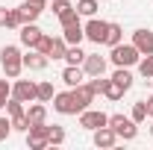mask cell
Instances as JSON below:
<instances>
[{"label": "cell", "instance_id": "obj_1", "mask_svg": "<svg viewBox=\"0 0 153 150\" xmlns=\"http://www.w3.org/2000/svg\"><path fill=\"white\" fill-rule=\"evenodd\" d=\"M0 65H3V74L9 76V79H18L21 76V71H24V56H21V50L15 44H6L0 50Z\"/></svg>", "mask_w": 153, "mask_h": 150}, {"label": "cell", "instance_id": "obj_2", "mask_svg": "<svg viewBox=\"0 0 153 150\" xmlns=\"http://www.w3.org/2000/svg\"><path fill=\"white\" fill-rule=\"evenodd\" d=\"M112 53H109V59H112L115 68H133V65H138V59H141V53L135 50V44H115V47H109Z\"/></svg>", "mask_w": 153, "mask_h": 150}, {"label": "cell", "instance_id": "obj_3", "mask_svg": "<svg viewBox=\"0 0 153 150\" xmlns=\"http://www.w3.org/2000/svg\"><path fill=\"white\" fill-rule=\"evenodd\" d=\"M109 127L118 132V138H124V141H133L135 135H138V124H135L133 118H124V115H109Z\"/></svg>", "mask_w": 153, "mask_h": 150}, {"label": "cell", "instance_id": "obj_4", "mask_svg": "<svg viewBox=\"0 0 153 150\" xmlns=\"http://www.w3.org/2000/svg\"><path fill=\"white\" fill-rule=\"evenodd\" d=\"M27 144H30V150L50 147V141H47V121H44V124H30V130H27Z\"/></svg>", "mask_w": 153, "mask_h": 150}, {"label": "cell", "instance_id": "obj_5", "mask_svg": "<svg viewBox=\"0 0 153 150\" xmlns=\"http://www.w3.org/2000/svg\"><path fill=\"white\" fill-rule=\"evenodd\" d=\"M106 124H109V115L106 112H97V109H82V112H79V127H82V130L94 132L97 127H106Z\"/></svg>", "mask_w": 153, "mask_h": 150}, {"label": "cell", "instance_id": "obj_6", "mask_svg": "<svg viewBox=\"0 0 153 150\" xmlns=\"http://www.w3.org/2000/svg\"><path fill=\"white\" fill-rule=\"evenodd\" d=\"M71 94H74L76 115L82 112V109H88V103H94V91H91V85H88V82H79V85H74V88H71Z\"/></svg>", "mask_w": 153, "mask_h": 150}, {"label": "cell", "instance_id": "obj_7", "mask_svg": "<svg viewBox=\"0 0 153 150\" xmlns=\"http://www.w3.org/2000/svg\"><path fill=\"white\" fill-rule=\"evenodd\" d=\"M36 91H38V82H33V79H18L12 85V97H18L21 103H33Z\"/></svg>", "mask_w": 153, "mask_h": 150}, {"label": "cell", "instance_id": "obj_8", "mask_svg": "<svg viewBox=\"0 0 153 150\" xmlns=\"http://www.w3.org/2000/svg\"><path fill=\"white\" fill-rule=\"evenodd\" d=\"M82 30H85V38H88V41H94V44H103L109 24H106V21H100V18L94 15V18H88V24H85Z\"/></svg>", "mask_w": 153, "mask_h": 150}, {"label": "cell", "instance_id": "obj_9", "mask_svg": "<svg viewBox=\"0 0 153 150\" xmlns=\"http://www.w3.org/2000/svg\"><path fill=\"white\" fill-rule=\"evenodd\" d=\"M82 71H85V76H100V74H106V59L100 56V53H85Z\"/></svg>", "mask_w": 153, "mask_h": 150}, {"label": "cell", "instance_id": "obj_10", "mask_svg": "<svg viewBox=\"0 0 153 150\" xmlns=\"http://www.w3.org/2000/svg\"><path fill=\"white\" fill-rule=\"evenodd\" d=\"M53 109H56L59 115H76L74 94H71V91H59V94H53Z\"/></svg>", "mask_w": 153, "mask_h": 150}, {"label": "cell", "instance_id": "obj_11", "mask_svg": "<svg viewBox=\"0 0 153 150\" xmlns=\"http://www.w3.org/2000/svg\"><path fill=\"white\" fill-rule=\"evenodd\" d=\"M115 144H118V132H115L109 124L94 130V147H103V150H106V147H115Z\"/></svg>", "mask_w": 153, "mask_h": 150}, {"label": "cell", "instance_id": "obj_12", "mask_svg": "<svg viewBox=\"0 0 153 150\" xmlns=\"http://www.w3.org/2000/svg\"><path fill=\"white\" fill-rule=\"evenodd\" d=\"M133 44H135V50H138L141 56L153 53V33L150 30H135L133 33Z\"/></svg>", "mask_w": 153, "mask_h": 150}, {"label": "cell", "instance_id": "obj_13", "mask_svg": "<svg viewBox=\"0 0 153 150\" xmlns=\"http://www.w3.org/2000/svg\"><path fill=\"white\" fill-rule=\"evenodd\" d=\"M41 36H44V30H41V27H36V21L21 27V44H24V47H36Z\"/></svg>", "mask_w": 153, "mask_h": 150}, {"label": "cell", "instance_id": "obj_14", "mask_svg": "<svg viewBox=\"0 0 153 150\" xmlns=\"http://www.w3.org/2000/svg\"><path fill=\"white\" fill-rule=\"evenodd\" d=\"M47 62H50V56L38 53L36 47H30V53L24 56V68H30V71H44V68H47Z\"/></svg>", "mask_w": 153, "mask_h": 150}, {"label": "cell", "instance_id": "obj_15", "mask_svg": "<svg viewBox=\"0 0 153 150\" xmlns=\"http://www.w3.org/2000/svg\"><path fill=\"white\" fill-rule=\"evenodd\" d=\"M85 79V71H82V65H68L65 71H62V82L68 85V88H74Z\"/></svg>", "mask_w": 153, "mask_h": 150}, {"label": "cell", "instance_id": "obj_16", "mask_svg": "<svg viewBox=\"0 0 153 150\" xmlns=\"http://www.w3.org/2000/svg\"><path fill=\"white\" fill-rule=\"evenodd\" d=\"M62 38H65L68 44H79V41L85 38V30H82V24H79V21H74V24L62 27Z\"/></svg>", "mask_w": 153, "mask_h": 150}, {"label": "cell", "instance_id": "obj_17", "mask_svg": "<svg viewBox=\"0 0 153 150\" xmlns=\"http://www.w3.org/2000/svg\"><path fill=\"white\" fill-rule=\"evenodd\" d=\"M18 9H21V18H24V24H33V21H36L38 15L44 12V9H41L38 3H33V0H24Z\"/></svg>", "mask_w": 153, "mask_h": 150}, {"label": "cell", "instance_id": "obj_18", "mask_svg": "<svg viewBox=\"0 0 153 150\" xmlns=\"http://www.w3.org/2000/svg\"><path fill=\"white\" fill-rule=\"evenodd\" d=\"M27 118H30V124H44V121H47V106H44V103H41V100H33V103H30V109H27Z\"/></svg>", "mask_w": 153, "mask_h": 150}, {"label": "cell", "instance_id": "obj_19", "mask_svg": "<svg viewBox=\"0 0 153 150\" xmlns=\"http://www.w3.org/2000/svg\"><path fill=\"white\" fill-rule=\"evenodd\" d=\"M121 38H124V30H121V24H109L103 44H106V47H115V44H121Z\"/></svg>", "mask_w": 153, "mask_h": 150}, {"label": "cell", "instance_id": "obj_20", "mask_svg": "<svg viewBox=\"0 0 153 150\" xmlns=\"http://www.w3.org/2000/svg\"><path fill=\"white\" fill-rule=\"evenodd\" d=\"M65 62H68V65H82V62H85V53L79 50V44H68V50H65Z\"/></svg>", "mask_w": 153, "mask_h": 150}, {"label": "cell", "instance_id": "obj_21", "mask_svg": "<svg viewBox=\"0 0 153 150\" xmlns=\"http://www.w3.org/2000/svg\"><path fill=\"white\" fill-rule=\"evenodd\" d=\"M124 91H127V88H124L121 82H115V79H109V82H106V88H103V94H106L112 103H115V100H121V97H124Z\"/></svg>", "mask_w": 153, "mask_h": 150}, {"label": "cell", "instance_id": "obj_22", "mask_svg": "<svg viewBox=\"0 0 153 150\" xmlns=\"http://www.w3.org/2000/svg\"><path fill=\"white\" fill-rule=\"evenodd\" d=\"M112 79H115V82H121V85H124L127 91L133 88V74H130V68H115Z\"/></svg>", "mask_w": 153, "mask_h": 150}, {"label": "cell", "instance_id": "obj_23", "mask_svg": "<svg viewBox=\"0 0 153 150\" xmlns=\"http://www.w3.org/2000/svg\"><path fill=\"white\" fill-rule=\"evenodd\" d=\"M97 9H100V6H97V0H79V3H76V12H79V15H85V18H94Z\"/></svg>", "mask_w": 153, "mask_h": 150}, {"label": "cell", "instance_id": "obj_24", "mask_svg": "<svg viewBox=\"0 0 153 150\" xmlns=\"http://www.w3.org/2000/svg\"><path fill=\"white\" fill-rule=\"evenodd\" d=\"M53 82H38V91H36V100H41V103H50L53 100Z\"/></svg>", "mask_w": 153, "mask_h": 150}, {"label": "cell", "instance_id": "obj_25", "mask_svg": "<svg viewBox=\"0 0 153 150\" xmlns=\"http://www.w3.org/2000/svg\"><path fill=\"white\" fill-rule=\"evenodd\" d=\"M130 118H133L135 124H144V121H147V103H144V100L133 103V112H130Z\"/></svg>", "mask_w": 153, "mask_h": 150}, {"label": "cell", "instance_id": "obj_26", "mask_svg": "<svg viewBox=\"0 0 153 150\" xmlns=\"http://www.w3.org/2000/svg\"><path fill=\"white\" fill-rule=\"evenodd\" d=\"M138 74L144 76V79H150V76H153V53H147V56L138 59Z\"/></svg>", "mask_w": 153, "mask_h": 150}, {"label": "cell", "instance_id": "obj_27", "mask_svg": "<svg viewBox=\"0 0 153 150\" xmlns=\"http://www.w3.org/2000/svg\"><path fill=\"white\" fill-rule=\"evenodd\" d=\"M3 109H6V115H9V118H18V115H24V103H21L18 97H9Z\"/></svg>", "mask_w": 153, "mask_h": 150}, {"label": "cell", "instance_id": "obj_28", "mask_svg": "<svg viewBox=\"0 0 153 150\" xmlns=\"http://www.w3.org/2000/svg\"><path fill=\"white\" fill-rule=\"evenodd\" d=\"M65 50H68V41H65V38H53V44H50V59H65Z\"/></svg>", "mask_w": 153, "mask_h": 150}, {"label": "cell", "instance_id": "obj_29", "mask_svg": "<svg viewBox=\"0 0 153 150\" xmlns=\"http://www.w3.org/2000/svg\"><path fill=\"white\" fill-rule=\"evenodd\" d=\"M47 141H50L53 147H56V144H62V141H65V130H62V127H56V124H53V127H47Z\"/></svg>", "mask_w": 153, "mask_h": 150}, {"label": "cell", "instance_id": "obj_30", "mask_svg": "<svg viewBox=\"0 0 153 150\" xmlns=\"http://www.w3.org/2000/svg\"><path fill=\"white\" fill-rule=\"evenodd\" d=\"M56 18H59V24H62V27H68V24H74V21H79V12H76V6H71V9L59 12Z\"/></svg>", "mask_w": 153, "mask_h": 150}, {"label": "cell", "instance_id": "obj_31", "mask_svg": "<svg viewBox=\"0 0 153 150\" xmlns=\"http://www.w3.org/2000/svg\"><path fill=\"white\" fill-rule=\"evenodd\" d=\"M6 27H9V30H21V27H24V18H21V9H9V18H6Z\"/></svg>", "mask_w": 153, "mask_h": 150}, {"label": "cell", "instance_id": "obj_32", "mask_svg": "<svg viewBox=\"0 0 153 150\" xmlns=\"http://www.w3.org/2000/svg\"><path fill=\"white\" fill-rule=\"evenodd\" d=\"M106 82H109V79H106L103 74H100V76H91V79H88V85H91V91H94V94H103Z\"/></svg>", "mask_w": 153, "mask_h": 150}, {"label": "cell", "instance_id": "obj_33", "mask_svg": "<svg viewBox=\"0 0 153 150\" xmlns=\"http://www.w3.org/2000/svg\"><path fill=\"white\" fill-rule=\"evenodd\" d=\"M12 130H18V132H27V130H30V118H27V112L18 115V118H12Z\"/></svg>", "mask_w": 153, "mask_h": 150}, {"label": "cell", "instance_id": "obj_34", "mask_svg": "<svg viewBox=\"0 0 153 150\" xmlns=\"http://www.w3.org/2000/svg\"><path fill=\"white\" fill-rule=\"evenodd\" d=\"M9 97H12V85H9V79H0V109L6 106Z\"/></svg>", "mask_w": 153, "mask_h": 150}, {"label": "cell", "instance_id": "obj_35", "mask_svg": "<svg viewBox=\"0 0 153 150\" xmlns=\"http://www.w3.org/2000/svg\"><path fill=\"white\" fill-rule=\"evenodd\" d=\"M50 44H53V38H50V36H41V38H38V44H36V50H38V53H44V56H50Z\"/></svg>", "mask_w": 153, "mask_h": 150}, {"label": "cell", "instance_id": "obj_36", "mask_svg": "<svg viewBox=\"0 0 153 150\" xmlns=\"http://www.w3.org/2000/svg\"><path fill=\"white\" fill-rule=\"evenodd\" d=\"M9 132H12V118H0V141L9 138Z\"/></svg>", "mask_w": 153, "mask_h": 150}, {"label": "cell", "instance_id": "obj_37", "mask_svg": "<svg viewBox=\"0 0 153 150\" xmlns=\"http://www.w3.org/2000/svg\"><path fill=\"white\" fill-rule=\"evenodd\" d=\"M6 18H9V9H6V6H0V27H6Z\"/></svg>", "mask_w": 153, "mask_h": 150}, {"label": "cell", "instance_id": "obj_38", "mask_svg": "<svg viewBox=\"0 0 153 150\" xmlns=\"http://www.w3.org/2000/svg\"><path fill=\"white\" fill-rule=\"evenodd\" d=\"M144 103H147V118H153V97H150V100H144Z\"/></svg>", "mask_w": 153, "mask_h": 150}, {"label": "cell", "instance_id": "obj_39", "mask_svg": "<svg viewBox=\"0 0 153 150\" xmlns=\"http://www.w3.org/2000/svg\"><path fill=\"white\" fill-rule=\"evenodd\" d=\"M33 3H38V6H41V9H44V6H47V0H33Z\"/></svg>", "mask_w": 153, "mask_h": 150}, {"label": "cell", "instance_id": "obj_40", "mask_svg": "<svg viewBox=\"0 0 153 150\" xmlns=\"http://www.w3.org/2000/svg\"><path fill=\"white\" fill-rule=\"evenodd\" d=\"M150 135H153V124H150Z\"/></svg>", "mask_w": 153, "mask_h": 150}, {"label": "cell", "instance_id": "obj_41", "mask_svg": "<svg viewBox=\"0 0 153 150\" xmlns=\"http://www.w3.org/2000/svg\"><path fill=\"white\" fill-rule=\"evenodd\" d=\"M150 82H153V76H150Z\"/></svg>", "mask_w": 153, "mask_h": 150}]
</instances>
